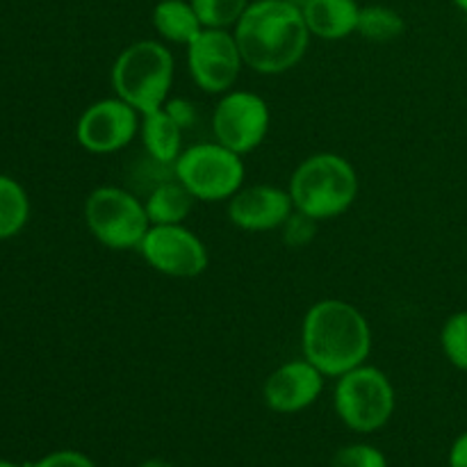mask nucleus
Returning a JSON list of instances; mask_svg holds the SVG:
<instances>
[{
	"mask_svg": "<svg viewBox=\"0 0 467 467\" xmlns=\"http://www.w3.org/2000/svg\"><path fill=\"white\" fill-rule=\"evenodd\" d=\"M244 67L263 76H278L304 59L310 30L304 12L290 0H254L235 26Z\"/></svg>",
	"mask_w": 467,
	"mask_h": 467,
	"instance_id": "obj_1",
	"label": "nucleus"
},
{
	"mask_svg": "<svg viewBox=\"0 0 467 467\" xmlns=\"http://www.w3.org/2000/svg\"><path fill=\"white\" fill-rule=\"evenodd\" d=\"M301 351L324 377L337 379L369 358L372 328L349 301L322 299L310 306L301 324Z\"/></svg>",
	"mask_w": 467,
	"mask_h": 467,
	"instance_id": "obj_2",
	"label": "nucleus"
},
{
	"mask_svg": "<svg viewBox=\"0 0 467 467\" xmlns=\"http://www.w3.org/2000/svg\"><path fill=\"white\" fill-rule=\"evenodd\" d=\"M358 187V173L349 160L337 153H315L295 169L287 192L296 213L327 222L354 205Z\"/></svg>",
	"mask_w": 467,
	"mask_h": 467,
	"instance_id": "obj_3",
	"label": "nucleus"
},
{
	"mask_svg": "<svg viewBox=\"0 0 467 467\" xmlns=\"http://www.w3.org/2000/svg\"><path fill=\"white\" fill-rule=\"evenodd\" d=\"M176 62L162 41L141 39L126 46L112 64L114 96L144 114L162 109L173 85Z\"/></svg>",
	"mask_w": 467,
	"mask_h": 467,
	"instance_id": "obj_4",
	"label": "nucleus"
},
{
	"mask_svg": "<svg viewBox=\"0 0 467 467\" xmlns=\"http://www.w3.org/2000/svg\"><path fill=\"white\" fill-rule=\"evenodd\" d=\"M173 176L196 201L217 203L231 201L244 187L246 169L240 153L214 140L182 149L173 162Z\"/></svg>",
	"mask_w": 467,
	"mask_h": 467,
	"instance_id": "obj_5",
	"label": "nucleus"
},
{
	"mask_svg": "<svg viewBox=\"0 0 467 467\" xmlns=\"http://www.w3.org/2000/svg\"><path fill=\"white\" fill-rule=\"evenodd\" d=\"M333 406L345 427L356 433H374L395 413V388L374 365H358L337 377Z\"/></svg>",
	"mask_w": 467,
	"mask_h": 467,
	"instance_id": "obj_6",
	"label": "nucleus"
},
{
	"mask_svg": "<svg viewBox=\"0 0 467 467\" xmlns=\"http://www.w3.org/2000/svg\"><path fill=\"white\" fill-rule=\"evenodd\" d=\"M85 222L91 235L114 251L140 249L150 228L144 201L117 185L96 187L87 196Z\"/></svg>",
	"mask_w": 467,
	"mask_h": 467,
	"instance_id": "obj_7",
	"label": "nucleus"
},
{
	"mask_svg": "<svg viewBox=\"0 0 467 467\" xmlns=\"http://www.w3.org/2000/svg\"><path fill=\"white\" fill-rule=\"evenodd\" d=\"M272 126V112L263 96L246 89L222 94L213 114V132L219 144L246 155L258 149Z\"/></svg>",
	"mask_w": 467,
	"mask_h": 467,
	"instance_id": "obj_8",
	"label": "nucleus"
},
{
	"mask_svg": "<svg viewBox=\"0 0 467 467\" xmlns=\"http://www.w3.org/2000/svg\"><path fill=\"white\" fill-rule=\"evenodd\" d=\"M244 59L233 32L203 27L187 44V68L205 94H226L235 87Z\"/></svg>",
	"mask_w": 467,
	"mask_h": 467,
	"instance_id": "obj_9",
	"label": "nucleus"
},
{
	"mask_svg": "<svg viewBox=\"0 0 467 467\" xmlns=\"http://www.w3.org/2000/svg\"><path fill=\"white\" fill-rule=\"evenodd\" d=\"M137 251L155 272L171 278L201 276L210 263L205 244L185 223L150 226Z\"/></svg>",
	"mask_w": 467,
	"mask_h": 467,
	"instance_id": "obj_10",
	"label": "nucleus"
},
{
	"mask_svg": "<svg viewBox=\"0 0 467 467\" xmlns=\"http://www.w3.org/2000/svg\"><path fill=\"white\" fill-rule=\"evenodd\" d=\"M141 128V114L119 96L100 99L80 114L76 126V140L94 155L119 153L137 137Z\"/></svg>",
	"mask_w": 467,
	"mask_h": 467,
	"instance_id": "obj_11",
	"label": "nucleus"
},
{
	"mask_svg": "<svg viewBox=\"0 0 467 467\" xmlns=\"http://www.w3.org/2000/svg\"><path fill=\"white\" fill-rule=\"evenodd\" d=\"M324 379L327 377L310 360H287L267 377L263 386V400L274 413H301L322 397Z\"/></svg>",
	"mask_w": 467,
	"mask_h": 467,
	"instance_id": "obj_12",
	"label": "nucleus"
},
{
	"mask_svg": "<svg viewBox=\"0 0 467 467\" xmlns=\"http://www.w3.org/2000/svg\"><path fill=\"white\" fill-rule=\"evenodd\" d=\"M295 213L290 192L276 185L242 187L228 201V219L233 226L249 233L276 231Z\"/></svg>",
	"mask_w": 467,
	"mask_h": 467,
	"instance_id": "obj_13",
	"label": "nucleus"
},
{
	"mask_svg": "<svg viewBox=\"0 0 467 467\" xmlns=\"http://www.w3.org/2000/svg\"><path fill=\"white\" fill-rule=\"evenodd\" d=\"M301 12L310 35L319 39L337 41L358 30L360 7L356 0H308Z\"/></svg>",
	"mask_w": 467,
	"mask_h": 467,
	"instance_id": "obj_14",
	"label": "nucleus"
},
{
	"mask_svg": "<svg viewBox=\"0 0 467 467\" xmlns=\"http://www.w3.org/2000/svg\"><path fill=\"white\" fill-rule=\"evenodd\" d=\"M140 135L144 141L146 155L153 162L173 167L178 155L182 153V128L169 117L164 108L141 117Z\"/></svg>",
	"mask_w": 467,
	"mask_h": 467,
	"instance_id": "obj_15",
	"label": "nucleus"
},
{
	"mask_svg": "<svg viewBox=\"0 0 467 467\" xmlns=\"http://www.w3.org/2000/svg\"><path fill=\"white\" fill-rule=\"evenodd\" d=\"M194 201L196 199L190 194V190L176 176L158 182L144 201L150 226H158V223H182L190 217Z\"/></svg>",
	"mask_w": 467,
	"mask_h": 467,
	"instance_id": "obj_16",
	"label": "nucleus"
},
{
	"mask_svg": "<svg viewBox=\"0 0 467 467\" xmlns=\"http://www.w3.org/2000/svg\"><path fill=\"white\" fill-rule=\"evenodd\" d=\"M153 27L164 41L187 46L201 30L203 23L185 0H160L153 9Z\"/></svg>",
	"mask_w": 467,
	"mask_h": 467,
	"instance_id": "obj_17",
	"label": "nucleus"
},
{
	"mask_svg": "<svg viewBox=\"0 0 467 467\" xmlns=\"http://www.w3.org/2000/svg\"><path fill=\"white\" fill-rule=\"evenodd\" d=\"M30 219V199L21 182L0 176V240L18 235Z\"/></svg>",
	"mask_w": 467,
	"mask_h": 467,
	"instance_id": "obj_18",
	"label": "nucleus"
},
{
	"mask_svg": "<svg viewBox=\"0 0 467 467\" xmlns=\"http://www.w3.org/2000/svg\"><path fill=\"white\" fill-rule=\"evenodd\" d=\"M369 41H392L404 35V18L400 12L386 7V5H368L360 7L358 30Z\"/></svg>",
	"mask_w": 467,
	"mask_h": 467,
	"instance_id": "obj_19",
	"label": "nucleus"
},
{
	"mask_svg": "<svg viewBox=\"0 0 467 467\" xmlns=\"http://www.w3.org/2000/svg\"><path fill=\"white\" fill-rule=\"evenodd\" d=\"M190 3L199 14L203 27H222V30L237 26L242 14L249 7V0H190Z\"/></svg>",
	"mask_w": 467,
	"mask_h": 467,
	"instance_id": "obj_20",
	"label": "nucleus"
},
{
	"mask_svg": "<svg viewBox=\"0 0 467 467\" xmlns=\"http://www.w3.org/2000/svg\"><path fill=\"white\" fill-rule=\"evenodd\" d=\"M441 345L447 360H450L456 369L467 372V310L454 313L445 324H442Z\"/></svg>",
	"mask_w": 467,
	"mask_h": 467,
	"instance_id": "obj_21",
	"label": "nucleus"
},
{
	"mask_svg": "<svg viewBox=\"0 0 467 467\" xmlns=\"http://www.w3.org/2000/svg\"><path fill=\"white\" fill-rule=\"evenodd\" d=\"M331 467H388L386 456L381 450L365 442L347 445L336 451Z\"/></svg>",
	"mask_w": 467,
	"mask_h": 467,
	"instance_id": "obj_22",
	"label": "nucleus"
},
{
	"mask_svg": "<svg viewBox=\"0 0 467 467\" xmlns=\"http://www.w3.org/2000/svg\"><path fill=\"white\" fill-rule=\"evenodd\" d=\"M317 223L319 222L310 219L308 214H301L295 210V213L287 217V222L281 226L283 242H285L287 246H295V249L306 246L308 242H313L315 233H317Z\"/></svg>",
	"mask_w": 467,
	"mask_h": 467,
	"instance_id": "obj_23",
	"label": "nucleus"
},
{
	"mask_svg": "<svg viewBox=\"0 0 467 467\" xmlns=\"http://www.w3.org/2000/svg\"><path fill=\"white\" fill-rule=\"evenodd\" d=\"M27 467H96V465L89 456L80 454V451L62 450V451H53V454L44 456V459L36 461L35 465H27Z\"/></svg>",
	"mask_w": 467,
	"mask_h": 467,
	"instance_id": "obj_24",
	"label": "nucleus"
},
{
	"mask_svg": "<svg viewBox=\"0 0 467 467\" xmlns=\"http://www.w3.org/2000/svg\"><path fill=\"white\" fill-rule=\"evenodd\" d=\"M164 109H167L169 117H171L173 121L182 128V130H185V128H190L192 123L196 121V108L192 100H185V99L167 100V103H164Z\"/></svg>",
	"mask_w": 467,
	"mask_h": 467,
	"instance_id": "obj_25",
	"label": "nucleus"
},
{
	"mask_svg": "<svg viewBox=\"0 0 467 467\" xmlns=\"http://www.w3.org/2000/svg\"><path fill=\"white\" fill-rule=\"evenodd\" d=\"M450 467H467V431L461 433L451 445Z\"/></svg>",
	"mask_w": 467,
	"mask_h": 467,
	"instance_id": "obj_26",
	"label": "nucleus"
},
{
	"mask_svg": "<svg viewBox=\"0 0 467 467\" xmlns=\"http://www.w3.org/2000/svg\"><path fill=\"white\" fill-rule=\"evenodd\" d=\"M140 467H173V465L164 459H149V461H144Z\"/></svg>",
	"mask_w": 467,
	"mask_h": 467,
	"instance_id": "obj_27",
	"label": "nucleus"
},
{
	"mask_svg": "<svg viewBox=\"0 0 467 467\" xmlns=\"http://www.w3.org/2000/svg\"><path fill=\"white\" fill-rule=\"evenodd\" d=\"M454 5L459 9H463V12H467V0H454Z\"/></svg>",
	"mask_w": 467,
	"mask_h": 467,
	"instance_id": "obj_28",
	"label": "nucleus"
},
{
	"mask_svg": "<svg viewBox=\"0 0 467 467\" xmlns=\"http://www.w3.org/2000/svg\"><path fill=\"white\" fill-rule=\"evenodd\" d=\"M0 467H18L16 463H9V461H0Z\"/></svg>",
	"mask_w": 467,
	"mask_h": 467,
	"instance_id": "obj_29",
	"label": "nucleus"
},
{
	"mask_svg": "<svg viewBox=\"0 0 467 467\" xmlns=\"http://www.w3.org/2000/svg\"><path fill=\"white\" fill-rule=\"evenodd\" d=\"M290 3H295V5H299V7H301V5H304V3H308V0H290Z\"/></svg>",
	"mask_w": 467,
	"mask_h": 467,
	"instance_id": "obj_30",
	"label": "nucleus"
}]
</instances>
